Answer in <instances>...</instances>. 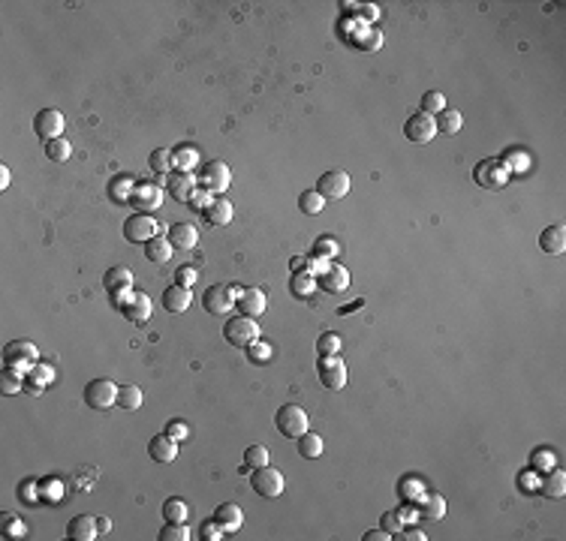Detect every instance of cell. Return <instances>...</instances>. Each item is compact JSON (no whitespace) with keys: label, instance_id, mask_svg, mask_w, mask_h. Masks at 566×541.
<instances>
[{"label":"cell","instance_id":"6da1fadb","mask_svg":"<svg viewBox=\"0 0 566 541\" xmlns=\"http://www.w3.org/2000/svg\"><path fill=\"white\" fill-rule=\"evenodd\" d=\"M241 289H235V286H226V283H214L208 286L205 295H202V307L208 313H214V316H226V313L235 310V301H238Z\"/></svg>","mask_w":566,"mask_h":541},{"label":"cell","instance_id":"7a4b0ae2","mask_svg":"<svg viewBox=\"0 0 566 541\" xmlns=\"http://www.w3.org/2000/svg\"><path fill=\"white\" fill-rule=\"evenodd\" d=\"M112 304L121 310V316L133 325H145L151 319V298L145 292H127L121 298H112Z\"/></svg>","mask_w":566,"mask_h":541},{"label":"cell","instance_id":"3957f363","mask_svg":"<svg viewBox=\"0 0 566 541\" xmlns=\"http://www.w3.org/2000/svg\"><path fill=\"white\" fill-rule=\"evenodd\" d=\"M37 349H33V343H28V340H15V343H10L3 349V364L6 370H15V373H30L33 367H37Z\"/></svg>","mask_w":566,"mask_h":541},{"label":"cell","instance_id":"277c9868","mask_svg":"<svg viewBox=\"0 0 566 541\" xmlns=\"http://www.w3.org/2000/svg\"><path fill=\"white\" fill-rule=\"evenodd\" d=\"M223 337H226V343H232V346H250L259 340V322L238 313V316H232L223 325Z\"/></svg>","mask_w":566,"mask_h":541},{"label":"cell","instance_id":"5b68a950","mask_svg":"<svg viewBox=\"0 0 566 541\" xmlns=\"http://www.w3.org/2000/svg\"><path fill=\"white\" fill-rule=\"evenodd\" d=\"M274 421H277V430H281L283 436H290V439H299L301 433H308V424H310V415L304 412L301 406H281L277 409V415H274Z\"/></svg>","mask_w":566,"mask_h":541},{"label":"cell","instance_id":"8992f818","mask_svg":"<svg viewBox=\"0 0 566 541\" xmlns=\"http://www.w3.org/2000/svg\"><path fill=\"white\" fill-rule=\"evenodd\" d=\"M118 385L112 379H94L88 382V388H85V403H88L91 409H97V412H106V409H112L118 403Z\"/></svg>","mask_w":566,"mask_h":541},{"label":"cell","instance_id":"52a82bcc","mask_svg":"<svg viewBox=\"0 0 566 541\" xmlns=\"http://www.w3.org/2000/svg\"><path fill=\"white\" fill-rule=\"evenodd\" d=\"M473 178H476V184L485 187V190H500V187L509 184L512 174L500 160H482L473 169Z\"/></svg>","mask_w":566,"mask_h":541},{"label":"cell","instance_id":"ba28073f","mask_svg":"<svg viewBox=\"0 0 566 541\" xmlns=\"http://www.w3.org/2000/svg\"><path fill=\"white\" fill-rule=\"evenodd\" d=\"M250 484H254V490L259 496H268V499H274V496L283 493V473H277L274 466H259L254 469V475H250Z\"/></svg>","mask_w":566,"mask_h":541},{"label":"cell","instance_id":"9c48e42d","mask_svg":"<svg viewBox=\"0 0 566 541\" xmlns=\"http://www.w3.org/2000/svg\"><path fill=\"white\" fill-rule=\"evenodd\" d=\"M437 133H440L437 120H434L431 115H425V111H416V115H410L404 120V136L410 138V142H416V145H428Z\"/></svg>","mask_w":566,"mask_h":541},{"label":"cell","instance_id":"30bf717a","mask_svg":"<svg viewBox=\"0 0 566 541\" xmlns=\"http://www.w3.org/2000/svg\"><path fill=\"white\" fill-rule=\"evenodd\" d=\"M157 235H160V223H157L151 214H133L124 223V238L133 241V244H148L151 238H157Z\"/></svg>","mask_w":566,"mask_h":541},{"label":"cell","instance_id":"8fae6325","mask_svg":"<svg viewBox=\"0 0 566 541\" xmlns=\"http://www.w3.org/2000/svg\"><path fill=\"white\" fill-rule=\"evenodd\" d=\"M199 184H202V190H208V193H223V190L232 184L229 165H226L223 160L205 163V165H202V174H199Z\"/></svg>","mask_w":566,"mask_h":541},{"label":"cell","instance_id":"7c38bea8","mask_svg":"<svg viewBox=\"0 0 566 541\" xmlns=\"http://www.w3.org/2000/svg\"><path fill=\"white\" fill-rule=\"evenodd\" d=\"M317 193L322 199H344L346 193H350V174H346L344 169H332V172L319 174Z\"/></svg>","mask_w":566,"mask_h":541},{"label":"cell","instance_id":"4fadbf2b","mask_svg":"<svg viewBox=\"0 0 566 541\" xmlns=\"http://www.w3.org/2000/svg\"><path fill=\"white\" fill-rule=\"evenodd\" d=\"M319 382H322V388H328V391H341L346 385V367L337 355L319 358Z\"/></svg>","mask_w":566,"mask_h":541},{"label":"cell","instance_id":"5bb4252c","mask_svg":"<svg viewBox=\"0 0 566 541\" xmlns=\"http://www.w3.org/2000/svg\"><path fill=\"white\" fill-rule=\"evenodd\" d=\"M33 129H37V136L46 138V142L60 138V133H64V115H60L58 109H42L39 115L33 118Z\"/></svg>","mask_w":566,"mask_h":541},{"label":"cell","instance_id":"9a60e30c","mask_svg":"<svg viewBox=\"0 0 566 541\" xmlns=\"http://www.w3.org/2000/svg\"><path fill=\"white\" fill-rule=\"evenodd\" d=\"M166 193L178 202H190L196 193V178L190 172H169L166 178Z\"/></svg>","mask_w":566,"mask_h":541},{"label":"cell","instance_id":"2e32d148","mask_svg":"<svg viewBox=\"0 0 566 541\" xmlns=\"http://www.w3.org/2000/svg\"><path fill=\"white\" fill-rule=\"evenodd\" d=\"M103 286L112 292V298H121V295L133 292V270L124 268V265H115L106 270V277H103Z\"/></svg>","mask_w":566,"mask_h":541},{"label":"cell","instance_id":"e0dca14e","mask_svg":"<svg viewBox=\"0 0 566 541\" xmlns=\"http://www.w3.org/2000/svg\"><path fill=\"white\" fill-rule=\"evenodd\" d=\"M317 283L326 292H344L346 286H350V270H346L344 265H337V262H328L326 270L317 277Z\"/></svg>","mask_w":566,"mask_h":541},{"label":"cell","instance_id":"ac0fdd59","mask_svg":"<svg viewBox=\"0 0 566 541\" xmlns=\"http://www.w3.org/2000/svg\"><path fill=\"white\" fill-rule=\"evenodd\" d=\"M148 455H151L154 464H172L178 457V442L169 439L166 433H157L151 442H148Z\"/></svg>","mask_w":566,"mask_h":541},{"label":"cell","instance_id":"d6986e66","mask_svg":"<svg viewBox=\"0 0 566 541\" xmlns=\"http://www.w3.org/2000/svg\"><path fill=\"white\" fill-rule=\"evenodd\" d=\"M238 310H241V316H247V319H259L265 313V292L263 289H241L238 295Z\"/></svg>","mask_w":566,"mask_h":541},{"label":"cell","instance_id":"ffe728a7","mask_svg":"<svg viewBox=\"0 0 566 541\" xmlns=\"http://www.w3.org/2000/svg\"><path fill=\"white\" fill-rule=\"evenodd\" d=\"M67 535L73 541H94L100 535L97 517H91V514H78V517H73L67 523Z\"/></svg>","mask_w":566,"mask_h":541},{"label":"cell","instance_id":"44dd1931","mask_svg":"<svg viewBox=\"0 0 566 541\" xmlns=\"http://www.w3.org/2000/svg\"><path fill=\"white\" fill-rule=\"evenodd\" d=\"M130 202H133L139 211H154V208L163 202V190L157 184H136L133 199H130Z\"/></svg>","mask_w":566,"mask_h":541},{"label":"cell","instance_id":"7402d4cb","mask_svg":"<svg viewBox=\"0 0 566 541\" xmlns=\"http://www.w3.org/2000/svg\"><path fill=\"white\" fill-rule=\"evenodd\" d=\"M169 241L175 250H193L199 244V229L193 223H175L169 229Z\"/></svg>","mask_w":566,"mask_h":541},{"label":"cell","instance_id":"603a6c76","mask_svg":"<svg viewBox=\"0 0 566 541\" xmlns=\"http://www.w3.org/2000/svg\"><path fill=\"white\" fill-rule=\"evenodd\" d=\"M190 301H193V295H190V289H184V286L172 283L166 292H163V310L169 313H187Z\"/></svg>","mask_w":566,"mask_h":541},{"label":"cell","instance_id":"cb8c5ba5","mask_svg":"<svg viewBox=\"0 0 566 541\" xmlns=\"http://www.w3.org/2000/svg\"><path fill=\"white\" fill-rule=\"evenodd\" d=\"M232 214H235V208H232L229 199H214V202L205 208L208 226H226V223H232Z\"/></svg>","mask_w":566,"mask_h":541},{"label":"cell","instance_id":"d4e9b609","mask_svg":"<svg viewBox=\"0 0 566 541\" xmlns=\"http://www.w3.org/2000/svg\"><path fill=\"white\" fill-rule=\"evenodd\" d=\"M539 247H542L545 253H551V256L563 253L566 250V229L563 226H548V229L539 235Z\"/></svg>","mask_w":566,"mask_h":541},{"label":"cell","instance_id":"484cf974","mask_svg":"<svg viewBox=\"0 0 566 541\" xmlns=\"http://www.w3.org/2000/svg\"><path fill=\"white\" fill-rule=\"evenodd\" d=\"M172 253H175V247H172L169 238H163V235H157V238L148 241L145 247V256L154 262V265H166V262L172 259Z\"/></svg>","mask_w":566,"mask_h":541},{"label":"cell","instance_id":"4316f807","mask_svg":"<svg viewBox=\"0 0 566 541\" xmlns=\"http://www.w3.org/2000/svg\"><path fill=\"white\" fill-rule=\"evenodd\" d=\"M214 520L220 523L226 532H238V529H241V520H245V514H241V508H238L235 502H223L220 508H217Z\"/></svg>","mask_w":566,"mask_h":541},{"label":"cell","instance_id":"83f0119b","mask_svg":"<svg viewBox=\"0 0 566 541\" xmlns=\"http://www.w3.org/2000/svg\"><path fill=\"white\" fill-rule=\"evenodd\" d=\"M446 514V499L440 493H422L419 502V517L422 520H440Z\"/></svg>","mask_w":566,"mask_h":541},{"label":"cell","instance_id":"f1b7e54d","mask_svg":"<svg viewBox=\"0 0 566 541\" xmlns=\"http://www.w3.org/2000/svg\"><path fill=\"white\" fill-rule=\"evenodd\" d=\"M196 163H199V151L193 145H181L172 151V172H193Z\"/></svg>","mask_w":566,"mask_h":541},{"label":"cell","instance_id":"f546056e","mask_svg":"<svg viewBox=\"0 0 566 541\" xmlns=\"http://www.w3.org/2000/svg\"><path fill=\"white\" fill-rule=\"evenodd\" d=\"M136 184H139V181L133 178V174H118V178L109 184V196L115 199V202H130V199H133Z\"/></svg>","mask_w":566,"mask_h":541},{"label":"cell","instance_id":"4dcf8cb0","mask_svg":"<svg viewBox=\"0 0 566 541\" xmlns=\"http://www.w3.org/2000/svg\"><path fill=\"white\" fill-rule=\"evenodd\" d=\"M313 289H317V277L308 274V270H295L290 280V292L295 298H308V295H313Z\"/></svg>","mask_w":566,"mask_h":541},{"label":"cell","instance_id":"1f68e13d","mask_svg":"<svg viewBox=\"0 0 566 541\" xmlns=\"http://www.w3.org/2000/svg\"><path fill=\"white\" fill-rule=\"evenodd\" d=\"M190 517V508L184 499H178V496H172V499L163 502V520L166 523H187Z\"/></svg>","mask_w":566,"mask_h":541},{"label":"cell","instance_id":"d6a6232c","mask_svg":"<svg viewBox=\"0 0 566 541\" xmlns=\"http://www.w3.org/2000/svg\"><path fill=\"white\" fill-rule=\"evenodd\" d=\"M299 455L304 460H313V457H319L322 455V436L319 433H301L299 436Z\"/></svg>","mask_w":566,"mask_h":541},{"label":"cell","instance_id":"836d02e7","mask_svg":"<svg viewBox=\"0 0 566 541\" xmlns=\"http://www.w3.org/2000/svg\"><path fill=\"white\" fill-rule=\"evenodd\" d=\"M434 120H437V129H440V133H449V136H455L458 129H461V124H464L461 111H455V109H443Z\"/></svg>","mask_w":566,"mask_h":541},{"label":"cell","instance_id":"e575fe53","mask_svg":"<svg viewBox=\"0 0 566 541\" xmlns=\"http://www.w3.org/2000/svg\"><path fill=\"white\" fill-rule=\"evenodd\" d=\"M118 406L127 409V412L139 409V406H142V388H139V385H121V391H118Z\"/></svg>","mask_w":566,"mask_h":541},{"label":"cell","instance_id":"d590c367","mask_svg":"<svg viewBox=\"0 0 566 541\" xmlns=\"http://www.w3.org/2000/svg\"><path fill=\"white\" fill-rule=\"evenodd\" d=\"M337 253H341V244H337V238H332V235H319L317 244H313V256H319V259L332 262Z\"/></svg>","mask_w":566,"mask_h":541},{"label":"cell","instance_id":"8d00e7d4","mask_svg":"<svg viewBox=\"0 0 566 541\" xmlns=\"http://www.w3.org/2000/svg\"><path fill=\"white\" fill-rule=\"evenodd\" d=\"M148 165H151V172H157V174H169L172 172V151L157 147V151H151V156H148Z\"/></svg>","mask_w":566,"mask_h":541},{"label":"cell","instance_id":"74e56055","mask_svg":"<svg viewBox=\"0 0 566 541\" xmlns=\"http://www.w3.org/2000/svg\"><path fill=\"white\" fill-rule=\"evenodd\" d=\"M542 493H545V496H551V499H560V496L566 493V475L560 473V469H554V473L545 478Z\"/></svg>","mask_w":566,"mask_h":541},{"label":"cell","instance_id":"f35d334b","mask_svg":"<svg viewBox=\"0 0 566 541\" xmlns=\"http://www.w3.org/2000/svg\"><path fill=\"white\" fill-rule=\"evenodd\" d=\"M46 154H48V160H55V163H67L69 156H73V147H69L67 138H51V142H46Z\"/></svg>","mask_w":566,"mask_h":541},{"label":"cell","instance_id":"ab89813d","mask_svg":"<svg viewBox=\"0 0 566 541\" xmlns=\"http://www.w3.org/2000/svg\"><path fill=\"white\" fill-rule=\"evenodd\" d=\"M299 208H301V214H319L322 208H326V199H322L317 190H304L299 196Z\"/></svg>","mask_w":566,"mask_h":541},{"label":"cell","instance_id":"60d3db41","mask_svg":"<svg viewBox=\"0 0 566 541\" xmlns=\"http://www.w3.org/2000/svg\"><path fill=\"white\" fill-rule=\"evenodd\" d=\"M245 464L250 469H259V466H268L272 464V455H268L265 445H250V448L245 451Z\"/></svg>","mask_w":566,"mask_h":541},{"label":"cell","instance_id":"b9f144b4","mask_svg":"<svg viewBox=\"0 0 566 541\" xmlns=\"http://www.w3.org/2000/svg\"><path fill=\"white\" fill-rule=\"evenodd\" d=\"M317 352L319 358H328V355H337L341 352V337L332 334V331H326L319 340H317Z\"/></svg>","mask_w":566,"mask_h":541},{"label":"cell","instance_id":"7bdbcfd3","mask_svg":"<svg viewBox=\"0 0 566 541\" xmlns=\"http://www.w3.org/2000/svg\"><path fill=\"white\" fill-rule=\"evenodd\" d=\"M443 109H446V97H443L440 91H428L422 97V111H425V115L434 118V115H440Z\"/></svg>","mask_w":566,"mask_h":541},{"label":"cell","instance_id":"ee69618b","mask_svg":"<svg viewBox=\"0 0 566 541\" xmlns=\"http://www.w3.org/2000/svg\"><path fill=\"white\" fill-rule=\"evenodd\" d=\"M21 388H24L21 373H15V370H3V373H0V391H3V394H19Z\"/></svg>","mask_w":566,"mask_h":541},{"label":"cell","instance_id":"f6af8a7d","mask_svg":"<svg viewBox=\"0 0 566 541\" xmlns=\"http://www.w3.org/2000/svg\"><path fill=\"white\" fill-rule=\"evenodd\" d=\"M500 163L509 169V174H521V172H527V165H530V160H527L524 151H509Z\"/></svg>","mask_w":566,"mask_h":541},{"label":"cell","instance_id":"bcb514c9","mask_svg":"<svg viewBox=\"0 0 566 541\" xmlns=\"http://www.w3.org/2000/svg\"><path fill=\"white\" fill-rule=\"evenodd\" d=\"M187 538H190L187 523H166L160 529V541H187Z\"/></svg>","mask_w":566,"mask_h":541},{"label":"cell","instance_id":"7dc6e473","mask_svg":"<svg viewBox=\"0 0 566 541\" xmlns=\"http://www.w3.org/2000/svg\"><path fill=\"white\" fill-rule=\"evenodd\" d=\"M0 529H3L6 538H24V523L19 517H12V514H3V520H0Z\"/></svg>","mask_w":566,"mask_h":541},{"label":"cell","instance_id":"c3c4849f","mask_svg":"<svg viewBox=\"0 0 566 541\" xmlns=\"http://www.w3.org/2000/svg\"><path fill=\"white\" fill-rule=\"evenodd\" d=\"M380 529H386L389 535H398V532L404 529V508H400V511H389L386 517H382Z\"/></svg>","mask_w":566,"mask_h":541},{"label":"cell","instance_id":"681fc988","mask_svg":"<svg viewBox=\"0 0 566 541\" xmlns=\"http://www.w3.org/2000/svg\"><path fill=\"white\" fill-rule=\"evenodd\" d=\"M166 436H169V439H175V442H187L190 439V427L184 421H169L166 424Z\"/></svg>","mask_w":566,"mask_h":541},{"label":"cell","instance_id":"f907efd6","mask_svg":"<svg viewBox=\"0 0 566 541\" xmlns=\"http://www.w3.org/2000/svg\"><path fill=\"white\" fill-rule=\"evenodd\" d=\"M196 277H199V270H196V268H190V265H181V268L175 270V283H178V286H184V289H190V286L196 283Z\"/></svg>","mask_w":566,"mask_h":541},{"label":"cell","instance_id":"816d5d0a","mask_svg":"<svg viewBox=\"0 0 566 541\" xmlns=\"http://www.w3.org/2000/svg\"><path fill=\"white\" fill-rule=\"evenodd\" d=\"M355 46H359L362 51H377L382 46V33L380 30H368V37L364 39H355Z\"/></svg>","mask_w":566,"mask_h":541},{"label":"cell","instance_id":"f5cc1de1","mask_svg":"<svg viewBox=\"0 0 566 541\" xmlns=\"http://www.w3.org/2000/svg\"><path fill=\"white\" fill-rule=\"evenodd\" d=\"M223 532H226V529H223L217 520H205V523H202V538H205V541H220Z\"/></svg>","mask_w":566,"mask_h":541},{"label":"cell","instance_id":"db71d44e","mask_svg":"<svg viewBox=\"0 0 566 541\" xmlns=\"http://www.w3.org/2000/svg\"><path fill=\"white\" fill-rule=\"evenodd\" d=\"M247 352H250V361H265V358L272 355V349H268L265 343H259V346H256V343H250V346H247Z\"/></svg>","mask_w":566,"mask_h":541},{"label":"cell","instance_id":"11a10c76","mask_svg":"<svg viewBox=\"0 0 566 541\" xmlns=\"http://www.w3.org/2000/svg\"><path fill=\"white\" fill-rule=\"evenodd\" d=\"M190 202H193V205L199 208V211H202V214H205V208H208V205H211V202H214V199H211V193H208V190H196V193H193V199H190Z\"/></svg>","mask_w":566,"mask_h":541},{"label":"cell","instance_id":"9f6ffc18","mask_svg":"<svg viewBox=\"0 0 566 541\" xmlns=\"http://www.w3.org/2000/svg\"><path fill=\"white\" fill-rule=\"evenodd\" d=\"M419 482H413V478H410V482H400V487H398V490H400V496H422V490H419Z\"/></svg>","mask_w":566,"mask_h":541},{"label":"cell","instance_id":"6f0895ef","mask_svg":"<svg viewBox=\"0 0 566 541\" xmlns=\"http://www.w3.org/2000/svg\"><path fill=\"white\" fill-rule=\"evenodd\" d=\"M362 538H364V541H389L391 535H389L386 529H371V532H364Z\"/></svg>","mask_w":566,"mask_h":541},{"label":"cell","instance_id":"680465c9","mask_svg":"<svg viewBox=\"0 0 566 541\" xmlns=\"http://www.w3.org/2000/svg\"><path fill=\"white\" fill-rule=\"evenodd\" d=\"M398 535H400V538H404V541H425V535H422V532H419V529H400V532H398Z\"/></svg>","mask_w":566,"mask_h":541},{"label":"cell","instance_id":"91938a15","mask_svg":"<svg viewBox=\"0 0 566 541\" xmlns=\"http://www.w3.org/2000/svg\"><path fill=\"white\" fill-rule=\"evenodd\" d=\"M97 529H100V535H109V532H112V520L109 517H97Z\"/></svg>","mask_w":566,"mask_h":541},{"label":"cell","instance_id":"94428289","mask_svg":"<svg viewBox=\"0 0 566 541\" xmlns=\"http://www.w3.org/2000/svg\"><path fill=\"white\" fill-rule=\"evenodd\" d=\"M6 187H10V169L0 165V190H6Z\"/></svg>","mask_w":566,"mask_h":541},{"label":"cell","instance_id":"6125c7cd","mask_svg":"<svg viewBox=\"0 0 566 541\" xmlns=\"http://www.w3.org/2000/svg\"><path fill=\"white\" fill-rule=\"evenodd\" d=\"M301 265H304V259H301V256H295V259H292V270H299Z\"/></svg>","mask_w":566,"mask_h":541}]
</instances>
